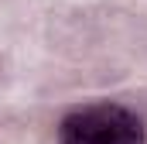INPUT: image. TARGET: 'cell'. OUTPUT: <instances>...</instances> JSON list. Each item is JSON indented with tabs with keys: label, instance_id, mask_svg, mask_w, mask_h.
<instances>
[{
	"label": "cell",
	"instance_id": "6da1fadb",
	"mask_svg": "<svg viewBox=\"0 0 147 144\" xmlns=\"http://www.w3.org/2000/svg\"><path fill=\"white\" fill-rule=\"evenodd\" d=\"M58 144H144V124L120 103H89L62 117Z\"/></svg>",
	"mask_w": 147,
	"mask_h": 144
}]
</instances>
